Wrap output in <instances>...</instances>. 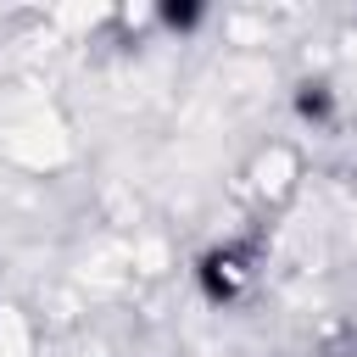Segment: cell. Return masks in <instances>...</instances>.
<instances>
[{"mask_svg":"<svg viewBox=\"0 0 357 357\" xmlns=\"http://www.w3.org/2000/svg\"><path fill=\"white\" fill-rule=\"evenodd\" d=\"M257 268H262V245L234 234V240H212L201 257H195V296L206 307H234L251 284H257Z\"/></svg>","mask_w":357,"mask_h":357,"instance_id":"cell-1","label":"cell"},{"mask_svg":"<svg viewBox=\"0 0 357 357\" xmlns=\"http://www.w3.org/2000/svg\"><path fill=\"white\" fill-rule=\"evenodd\" d=\"M290 112H296V123H307V128H329V123L340 117V95H335L329 78H301V84L290 89Z\"/></svg>","mask_w":357,"mask_h":357,"instance_id":"cell-2","label":"cell"},{"mask_svg":"<svg viewBox=\"0 0 357 357\" xmlns=\"http://www.w3.org/2000/svg\"><path fill=\"white\" fill-rule=\"evenodd\" d=\"M156 22L184 39V33H195L206 22V0H156Z\"/></svg>","mask_w":357,"mask_h":357,"instance_id":"cell-3","label":"cell"}]
</instances>
